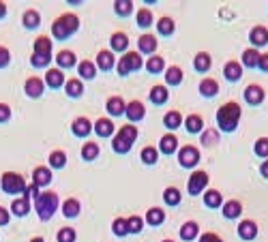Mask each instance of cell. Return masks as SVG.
Listing matches in <instances>:
<instances>
[{
  "instance_id": "cell-1",
  "label": "cell",
  "mask_w": 268,
  "mask_h": 242,
  "mask_svg": "<svg viewBox=\"0 0 268 242\" xmlns=\"http://www.w3.org/2000/svg\"><path fill=\"white\" fill-rule=\"evenodd\" d=\"M240 116H242V107L236 101H227L217 110V125L219 131L223 133H234L238 129L240 123Z\"/></svg>"
},
{
  "instance_id": "cell-2",
  "label": "cell",
  "mask_w": 268,
  "mask_h": 242,
  "mask_svg": "<svg viewBox=\"0 0 268 242\" xmlns=\"http://www.w3.org/2000/svg\"><path fill=\"white\" fill-rule=\"evenodd\" d=\"M138 139V127L136 125H125L112 139V150L116 154H127L133 148V142Z\"/></svg>"
},
{
  "instance_id": "cell-3",
  "label": "cell",
  "mask_w": 268,
  "mask_h": 242,
  "mask_svg": "<svg viewBox=\"0 0 268 242\" xmlns=\"http://www.w3.org/2000/svg\"><path fill=\"white\" fill-rule=\"evenodd\" d=\"M80 28V19L78 15H71V13H65V15H60L56 22H54V26H52V34H54V39L58 41H65L69 39L71 34H75Z\"/></svg>"
},
{
  "instance_id": "cell-4",
  "label": "cell",
  "mask_w": 268,
  "mask_h": 242,
  "mask_svg": "<svg viewBox=\"0 0 268 242\" xmlns=\"http://www.w3.org/2000/svg\"><path fill=\"white\" fill-rule=\"evenodd\" d=\"M34 208H36V214H39L41 221H50L54 212L58 210V195L52 191L41 193V195L34 199Z\"/></svg>"
},
{
  "instance_id": "cell-5",
  "label": "cell",
  "mask_w": 268,
  "mask_h": 242,
  "mask_svg": "<svg viewBox=\"0 0 268 242\" xmlns=\"http://www.w3.org/2000/svg\"><path fill=\"white\" fill-rule=\"evenodd\" d=\"M0 187L7 195H17V193H26V183H24V178L15 172H7L3 174V180H0Z\"/></svg>"
},
{
  "instance_id": "cell-6",
  "label": "cell",
  "mask_w": 268,
  "mask_h": 242,
  "mask_svg": "<svg viewBox=\"0 0 268 242\" xmlns=\"http://www.w3.org/2000/svg\"><path fill=\"white\" fill-rule=\"evenodd\" d=\"M142 67H144L142 56H140L138 52H127L123 58L118 60L116 71H118V75H129L131 71H140Z\"/></svg>"
},
{
  "instance_id": "cell-7",
  "label": "cell",
  "mask_w": 268,
  "mask_h": 242,
  "mask_svg": "<svg viewBox=\"0 0 268 242\" xmlns=\"http://www.w3.org/2000/svg\"><path fill=\"white\" fill-rule=\"evenodd\" d=\"M208 180H210V176L206 174L204 169H196V172L189 176V183H187L189 195H200V193L208 187Z\"/></svg>"
},
{
  "instance_id": "cell-8",
  "label": "cell",
  "mask_w": 268,
  "mask_h": 242,
  "mask_svg": "<svg viewBox=\"0 0 268 242\" xmlns=\"http://www.w3.org/2000/svg\"><path fill=\"white\" fill-rule=\"evenodd\" d=\"M178 163H180V167H187V169L196 167L200 163V150L196 146H191V144L182 146L178 150Z\"/></svg>"
},
{
  "instance_id": "cell-9",
  "label": "cell",
  "mask_w": 268,
  "mask_h": 242,
  "mask_svg": "<svg viewBox=\"0 0 268 242\" xmlns=\"http://www.w3.org/2000/svg\"><path fill=\"white\" fill-rule=\"evenodd\" d=\"M264 99H266V92H264V88L260 86V84H249V86L245 88V101L249 103V105H262L264 103Z\"/></svg>"
},
{
  "instance_id": "cell-10",
  "label": "cell",
  "mask_w": 268,
  "mask_h": 242,
  "mask_svg": "<svg viewBox=\"0 0 268 242\" xmlns=\"http://www.w3.org/2000/svg\"><path fill=\"white\" fill-rule=\"evenodd\" d=\"M236 232H238V238H240V240H247V242H249V240L258 238L260 229H258V223H255V221L245 219V221H240V225H238Z\"/></svg>"
},
{
  "instance_id": "cell-11",
  "label": "cell",
  "mask_w": 268,
  "mask_h": 242,
  "mask_svg": "<svg viewBox=\"0 0 268 242\" xmlns=\"http://www.w3.org/2000/svg\"><path fill=\"white\" fill-rule=\"evenodd\" d=\"M249 41H251V47H255V50L268 45V28L266 26H253L249 30Z\"/></svg>"
},
{
  "instance_id": "cell-12",
  "label": "cell",
  "mask_w": 268,
  "mask_h": 242,
  "mask_svg": "<svg viewBox=\"0 0 268 242\" xmlns=\"http://www.w3.org/2000/svg\"><path fill=\"white\" fill-rule=\"evenodd\" d=\"M71 131H73V135L75 137H82V139H86L90 135V131H92V123L88 118H75L73 120V125H71Z\"/></svg>"
},
{
  "instance_id": "cell-13",
  "label": "cell",
  "mask_w": 268,
  "mask_h": 242,
  "mask_svg": "<svg viewBox=\"0 0 268 242\" xmlns=\"http://www.w3.org/2000/svg\"><path fill=\"white\" fill-rule=\"evenodd\" d=\"M125 116L129 118V123H140V120L146 116V107H144V103H142V101H131V103H127Z\"/></svg>"
},
{
  "instance_id": "cell-14",
  "label": "cell",
  "mask_w": 268,
  "mask_h": 242,
  "mask_svg": "<svg viewBox=\"0 0 268 242\" xmlns=\"http://www.w3.org/2000/svg\"><path fill=\"white\" fill-rule=\"evenodd\" d=\"M43 88H45V82L41 77H28L26 84H24V90H26L30 99H39L43 94Z\"/></svg>"
},
{
  "instance_id": "cell-15",
  "label": "cell",
  "mask_w": 268,
  "mask_h": 242,
  "mask_svg": "<svg viewBox=\"0 0 268 242\" xmlns=\"http://www.w3.org/2000/svg\"><path fill=\"white\" fill-rule=\"evenodd\" d=\"M92 129H94V133L99 137H112L114 135V131H116V127H114V123L109 118H99L97 123L92 125Z\"/></svg>"
},
{
  "instance_id": "cell-16",
  "label": "cell",
  "mask_w": 268,
  "mask_h": 242,
  "mask_svg": "<svg viewBox=\"0 0 268 242\" xmlns=\"http://www.w3.org/2000/svg\"><path fill=\"white\" fill-rule=\"evenodd\" d=\"M223 77L227 82H240L242 77V65L238 60H229V63L223 67Z\"/></svg>"
},
{
  "instance_id": "cell-17",
  "label": "cell",
  "mask_w": 268,
  "mask_h": 242,
  "mask_svg": "<svg viewBox=\"0 0 268 242\" xmlns=\"http://www.w3.org/2000/svg\"><path fill=\"white\" fill-rule=\"evenodd\" d=\"M204 127H206L204 125V118L200 114H189L187 120H185V129H187L189 135H198V133L204 131Z\"/></svg>"
},
{
  "instance_id": "cell-18",
  "label": "cell",
  "mask_w": 268,
  "mask_h": 242,
  "mask_svg": "<svg viewBox=\"0 0 268 242\" xmlns=\"http://www.w3.org/2000/svg\"><path fill=\"white\" fill-rule=\"evenodd\" d=\"M52 183V169L50 167H34L32 172V185L36 187H47Z\"/></svg>"
},
{
  "instance_id": "cell-19",
  "label": "cell",
  "mask_w": 268,
  "mask_h": 242,
  "mask_svg": "<svg viewBox=\"0 0 268 242\" xmlns=\"http://www.w3.org/2000/svg\"><path fill=\"white\" fill-rule=\"evenodd\" d=\"M105 107H107V114L109 116H123L125 110H127V103L123 101V96H109Z\"/></svg>"
},
{
  "instance_id": "cell-20",
  "label": "cell",
  "mask_w": 268,
  "mask_h": 242,
  "mask_svg": "<svg viewBox=\"0 0 268 242\" xmlns=\"http://www.w3.org/2000/svg\"><path fill=\"white\" fill-rule=\"evenodd\" d=\"M138 45H140V52L142 54H155L157 52V45H159V41L155 39V34H142V37L138 39Z\"/></svg>"
},
{
  "instance_id": "cell-21",
  "label": "cell",
  "mask_w": 268,
  "mask_h": 242,
  "mask_svg": "<svg viewBox=\"0 0 268 242\" xmlns=\"http://www.w3.org/2000/svg\"><path fill=\"white\" fill-rule=\"evenodd\" d=\"M193 67H196L198 73H206V71H210L213 67V58L208 52H198L196 58H193Z\"/></svg>"
},
{
  "instance_id": "cell-22",
  "label": "cell",
  "mask_w": 268,
  "mask_h": 242,
  "mask_svg": "<svg viewBox=\"0 0 268 242\" xmlns=\"http://www.w3.org/2000/svg\"><path fill=\"white\" fill-rule=\"evenodd\" d=\"M200 94L206 96V99H213V96L219 94V82L213 77H206L200 82Z\"/></svg>"
},
{
  "instance_id": "cell-23",
  "label": "cell",
  "mask_w": 268,
  "mask_h": 242,
  "mask_svg": "<svg viewBox=\"0 0 268 242\" xmlns=\"http://www.w3.org/2000/svg\"><path fill=\"white\" fill-rule=\"evenodd\" d=\"M223 216L225 219H229V221H234V219H238V216L242 214V204L238 201V199H229V201H225L223 204Z\"/></svg>"
},
{
  "instance_id": "cell-24",
  "label": "cell",
  "mask_w": 268,
  "mask_h": 242,
  "mask_svg": "<svg viewBox=\"0 0 268 242\" xmlns=\"http://www.w3.org/2000/svg\"><path fill=\"white\" fill-rule=\"evenodd\" d=\"M260 50H255V47H247L245 52H242L240 60H242V67H247V69H255L260 63Z\"/></svg>"
},
{
  "instance_id": "cell-25",
  "label": "cell",
  "mask_w": 268,
  "mask_h": 242,
  "mask_svg": "<svg viewBox=\"0 0 268 242\" xmlns=\"http://www.w3.org/2000/svg\"><path fill=\"white\" fill-rule=\"evenodd\" d=\"M200 236V225L196 221H187V223H182L180 227V238L185 240V242H191V240H196Z\"/></svg>"
},
{
  "instance_id": "cell-26",
  "label": "cell",
  "mask_w": 268,
  "mask_h": 242,
  "mask_svg": "<svg viewBox=\"0 0 268 242\" xmlns=\"http://www.w3.org/2000/svg\"><path fill=\"white\" fill-rule=\"evenodd\" d=\"M159 150L163 154H174L178 150V137L172 135V133H165V135L161 137V142H159Z\"/></svg>"
},
{
  "instance_id": "cell-27",
  "label": "cell",
  "mask_w": 268,
  "mask_h": 242,
  "mask_svg": "<svg viewBox=\"0 0 268 242\" xmlns=\"http://www.w3.org/2000/svg\"><path fill=\"white\" fill-rule=\"evenodd\" d=\"M45 84L50 88H60V86H65V73L60 69H50L45 73Z\"/></svg>"
},
{
  "instance_id": "cell-28",
  "label": "cell",
  "mask_w": 268,
  "mask_h": 242,
  "mask_svg": "<svg viewBox=\"0 0 268 242\" xmlns=\"http://www.w3.org/2000/svg\"><path fill=\"white\" fill-rule=\"evenodd\" d=\"M22 22H24V28H26V30H34V28H39V26H41V15H39V11L28 9L26 13H24Z\"/></svg>"
},
{
  "instance_id": "cell-29",
  "label": "cell",
  "mask_w": 268,
  "mask_h": 242,
  "mask_svg": "<svg viewBox=\"0 0 268 242\" xmlns=\"http://www.w3.org/2000/svg\"><path fill=\"white\" fill-rule=\"evenodd\" d=\"M56 63H58L60 71H63V69H71V67H75V65H78V58H75V54H73V52L63 50V52H58V56H56Z\"/></svg>"
},
{
  "instance_id": "cell-30",
  "label": "cell",
  "mask_w": 268,
  "mask_h": 242,
  "mask_svg": "<svg viewBox=\"0 0 268 242\" xmlns=\"http://www.w3.org/2000/svg\"><path fill=\"white\" fill-rule=\"evenodd\" d=\"M165 84L167 86H180L182 84V69L178 65H172L165 71Z\"/></svg>"
},
{
  "instance_id": "cell-31",
  "label": "cell",
  "mask_w": 268,
  "mask_h": 242,
  "mask_svg": "<svg viewBox=\"0 0 268 242\" xmlns=\"http://www.w3.org/2000/svg\"><path fill=\"white\" fill-rule=\"evenodd\" d=\"M11 212H13L15 216H26L30 212V199L28 197L13 199V204H11Z\"/></svg>"
},
{
  "instance_id": "cell-32",
  "label": "cell",
  "mask_w": 268,
  "mask_h": 242,
  "mask_svg": "<svg viewBox=\"0 0 268 242\" xmlns=\"http://www.w3.org/2000/svg\"><path fill=\"white\" fill-rule=\"evenodd\" d=\"M174 30H176V24L172 17H161L157 22V32H159L161 37H172Z\"/></svg>"
},
{
  "instance_id": "cell-33",
  "label": "cell",
  "mask_w": 268,
  "mask_h": 242,
  "mask_svg": "<svg viewBox=\"0 0 268 242\" xmlns=\"http://www.w3.org/2000/svg\"><path fill=\"white\" fill-rule=\"evenodd\" d=\"M97 67H99L101 71H109L114 67V54L109 50H101L99 54H97Z\"/></svg>"
},
{
  "instance_id": "cell-34",
  "label": "cell",
  "mask_w": 268,
  "mask_h": 242,
  "mask_svg": "<svg viewBox=\"0 0 268 242\" xmlns=\"http://www.w3.org/2000/svg\"><path fill=\"white\" fill-rule=\"evenodd\" d=\"M109 43H112V52H125L129 47V37L125 32H114Z\"/></svg>"
},
{
  "instance_id": "cell-35",
  "label": "cell",
  "mask_w": 268,
  "mask_h": 242,
  "mask_svg": "<svg viewBox=\"0 0 268 242\" xmlns=\"http://www.w3.org/2000/svg\"><path fill=\"white\" fill-rule=\"evenodd\" d=\"M204 204L208 206V208H221V206H223V197H221V193H219L217 189L206 191V193H204Z\"/></svg>"
},
{
  "instance_id": "cell-36",
  "label": "cell",
  "mask_w": 268,
  "mask_h": 242,
  "mask_svg": "<svg viewBox=\"0 0 268 242\" xmlns=\"http://www.w3.org/2000/svg\"><path fill=\"white\" fill-rule=\"evenodd\" d=\"M80 210H82V206H80V201L75 197H69L63 204V214L67 216V219H75V216L80 214Z\"/></svg>"
},
{
  "instance_id": "cell-37",
  "label": "cell",
  "mask_w": 268,
  "mask_h": 242,
  "mask_svg": "<svg viewBox=\"0 0 268 242\" xmlns=\"http://www.w3.org/2000/svg\"><path fill=\"white\" fill-rule=\"evenodd\" d=\"M78 73H80V79H92L97 75V65H92L90 60H82L78 65Z\"/></svg>"
},
{
  "instance_id": "cell-38",
  "label": "cell",
  "mask_w": 268,
  "mask_h": 242,
  "mask_svg": "<svg viewBox=\"0 0 268 242\" xmlns=\"http://www.w3.org/2000/svg\"><path fill=\"white\" fill-rule=\"evenodd\" d=\"M65 92H67V96H71V99H78V96H82V92H84L82 79H69V82H65Z\"/></svg>"
},
{
  "instance_id": "cell-39",
  "label": "cell",
  "mask_w": 268,
  "mask_h": 242,
  "mask_svg": "<svg viewBox=\"0 0 268 242\" xmlns=\"http://www.w3.org/2000/svg\"><path fill=\"white\" fill-rule=\"evenodd\" d=\"M163 221H165V212H163L161 208H157V206H155V208H150L148 212H146V223H148V225L159 227Z\"/></svg>"
},
{
  "instance_id": "cell-40",
  "label": "cell",
  "mask_w": 268,
  "mask_h": 242,
  "mask_svg": "<svg viewBox=\"0 0 268 242\" xmlns=\"http://www.w3.org/2000/svg\"><path fill=\"white\" fill-rule=\"evenodd\" d=\"M167 96H169V90H167L165 86H155V88H150V101H152L155 105H163V103L167 101Z\"/></svg>"
},
{
  "instance_id": "cell-41",
  "label": "cell",
  "mask_w": 268,
  "mask_h": 242,
  "mask_svg": "<svg viewBox=\"0 0 268 242\" xmlns=\"http://www.w3.org/2000/svg\"><path fill=\"white\" fill-rule=\"evenodd\" d=\"M182 125V116H180V112H176V110H172V112H167L165 116H163V127L165 129H178Z\"/></svg>"
},
{
  "instance_id": "cell-42",
  "label": "cell",
  "mask_w": 268,
  "mask_h": 242,
  "mask_svg": "<svg viewBox=\"0 0 268 242\" xmlns=\"http://www.w3.org/2000/svg\"><path fill=\"white\" fill-rule=\"evenodd\" d=\"M32 54H45V56H52V39L47 37H39L34 41V50Z\"/></svg>"
},
{
  "instance_id": "cell-43",
  "label": "cell",
  "mask_w": 268,
  "mask_h": 242,
  "mask_svg": "<svg viewBox=\"0 0 268 242\" xmlns=\"http://www.w3.org/2000/svg\"><path fill=\"white\" fill-rule=\"evenodd\" d=\"M140 159L144 165H155L157 161H159V150H157L155 146H146L140 154Z\"/></svg>"
},
{
  "instance_id": "cell-44",
  "label": "cell",
  "mask_w": 268,
  "mask_h": 242,
  "mask_svg": "<svg viewBox=\"0 0 268 242\" xmlns=\"http://www.w3.org/2000/svg\"><path fill=\"white\" fill-rule=\"evenodd\" d=\"M180 199H182V195H180V191H178L176 187H167V189L163 191V201H165L167 206H178Z\"/></svg>"
},
{
  "instance_id": "cell-45",
  "label": "cell",
  "mask_w": 268,
  "mask_h": 242,
  "mask_svg": "<svg viewBox=\"0 0 268 242\" xmlns=\"http://www.w3.org/2000/svg\"><path fill=\"white\" fill-rule=\"evenodd\" d=\"M97 154H99V146H97L94 142H86L82 146V159L84 161H94Z\"/></svg>"
},
{
  "instance_id": "cell-46",
  "label": "cell",
  "mask_w": 268,
  "mask_h": 242,
  "mask_svg": "<svg viewBox=\"0 0 268 242\" xmlns=\"http://www.w3.org/2000/svg\"><path fill=\"white\" fill-rule=\"evenodd\" d=\"M163 67H165V65H163V58H161V56H150L148 63H146V71H148V73H152V75L161 73Z\"/></svg>"
},
{
  "instance_id": "cell-47",
  "label": "cell",
  "mask_w": 268,
  "mask_h": 242,
  "mask_svg": "<svg viewBox=\"0 0 268 242\" xmlns=\"http://www.w3.org/2000/svg\"><path fill=\"white\" fill-rule=\"evenodd\" d=\"M114 11H116V15L127 17V15H131V11H133V3H131V0H116Z\"/></svg>"
},
{
  "instance_id": "cell-48",
  "label": "cell",
  "mask_w": 268,
  "mask_h": 242,
  "mask_svg": "<svg viewBox=\"0 0 268 242\" xmlns=\"http://www.w3.org/2000/svg\"><path fill=\"white\" fill-rule=\"evenodd\" d=\"M200 142L204 144V146H215V144L219 142V133L215 129H204L200 133Z\"/></svg>"
},
{
  "instance_id": "cell-49",
  "label": "cell",
  "mask_w": 268,
  "mask_h": 242,
  "mask_svg": "<svg viewBox=\"0 0 268 242\" xmlns=\"http://www.w3.org/2000/svg\"><path fill=\"white\" fill-rule=\"evenodd\" d=\"M50 165H52V169H63L67 165V154L63 150H54L50 154Z\"/></svg>"
},
{
  "instance_id": "cell-50",
  "label": "cell",
  "mask_w": 268,
  "mask_h": 242,
  "mask_svg": "<svg viewBox=\"0 0 268 242\" xmlns=\"http://www.w3.org/2000/svg\"><path fill=\"white\" fill-rule=\"evenodd\" d=\"M136 19H138V26H140V28H150V26H152V13H150V9H140Z\"/></svg>"
},
{
  "instance_id": "cell-51",
  "label": "cell",
  "mask_w": 268,
  "mask_h": 242,
  "mask_svg": "<svg viewBox=\"0 0 268 242\" xmlns=\"http://www.w3.org/2000/svg\"><path fill=\"white\" fill-rule=\"evenodd\" d=\"M127 229H129V234H140L142 229H144V219L142 216H129L127 219Z\"/></svg>"
},
{
  "instance_id": "cell-52",
  "label": "cell",
  "mask_w": 268,
  "mask_h": 242,
  "mask_svg": "<svg viewBox=\"0 0 268 242\" xmlns=\"http://www.w3.org/2000/svg\"><path fill=\"white\" fill-rule=\"evenodd\" d=\"M75 238H78V234H75V229L73 227H63L56 236L58 242H75Z\"/></svg>"
},
{
  "instance_id": "cell-53",
  "label": "cell",
  "mask_w": 268,
  "mask_h": 242,
  "mask_svg": "<svg viewBox=\"0 0 268 242\" xmlns=\"http://www.w3.org/2000/svg\"><path fill=\"white\" fill-rule=\"evenodd\" d=\"M253 152L258 156H262V159H268V137H260L258 142H255Z\"/></svg>"
},
{
  "instance_id": "cell-54",
  "label": "cell",
  "mask_w": 268,
  "mask_h": 242,
  "mask_svg": "<svg viewBox=\"0 0 268 242\" xmlns=\"http://www.w3.org/2000/svg\"><path fill=\"white\" fill-rule=\"evenodd\" d=\"M112 232L116 234V236H127L129 234V229H127V219H114V223H112Z\"/></svg>"
},
{
  "instance_id": "cell-55",
  "label": "cell",
  "mask_w": 268,
  "mask_h": 242,
  "mask_svg": "<svg viewBox=\"0 0 268 242\" xmlns=\"http://www.w3.org/2000/svg\"><path fill=\"white\" fill-rule=\"evenodd\" d=\"M11 120V107L7 103H0V125H5Z\"/></svg>"
},
{
  "instance_id": "cell-56",
  "label": "cell",
  "mask_w": 268,
  "mask_h": 242,
  "mask_svg": "<svg viewBox=\"0 0 268 242\" xmlns=\"http://www.w3.org/2000/svg\"><path fill=\"white\" fill-rule=\"evenodd\" d=\"M9 60H11V54H9V50H7L5 45H0V69L9 67Z\"/></svg>"
},
{
  "instance_id": "cell-57",
  "label": "cell",
  "mask_w": 268,
  "mask_h": 242,
  "mask_svg": "<svg viewBox=\"0 0 268 242\" xmlns=\"http://www.w3.org/2000/svg\"><path fill=\"white\" fill-rule=\"evenodd\" d=\"M41 195V193H39V187H36V185H30V187H26V193H24V197H28V199H36V197H39Z\"/></svg>"
},
{
  "instance_id": "cell-58",
  "label": "cell",
  "mask_w": 268,
  "mask_h": 242,
  "mask_svg": "<svg viewBox=\"0 0 268 242\" xmlns=\"http://www.w3.org/2000/svg\"><path fill=\"white\" fill-rule=\"evenodd\" d=\"M200 242H223V240L219 238L215 232H206V234L200 236Z\"/></svg>"
},
{
  "instance_id": "cell-59",
  "label": "cell",
  "mask_w": 268,
  "mask_h": 242,
  "mask_svg": "<svg viewBox=\"0 0 268 242\" xmlns=\"http://www.w3.org/2000/svg\"><path fill=\"white\" fill-rule=\"evenodd\" d=\"M258 69L262 73H268V54H262L260 56V63H258Z\"/></svg>"
},
{
  "instance_id": "cell-60",
  "label": "cell",
  "mask_w": 268,
  "mask_h": 242,
  "mask_svg": "<svg viewBox=\"0 0 268 242\" xmlns=\"http://www.w3.org/2000/svg\"><path fill=\"white\" fill-rule=\"evenodd\" d=\"M9 219H11V216H9V210H7V208H3V206H0V227H3V225H7V223H9Z\"/></svg>"
},
{
  "instance_id": "cell-61",
  "label": "cell",
  "mask_w": 268,
  "mask_h": 242,
  "mask_svg": "<svg viewBox=\"0 0 268 242\" xmlns=\"http://www.w3.org/2000/svg\"><path fill=\"white\" fill-rule=\"evenodd\" d=\"M260 174H262V176H264L266 180H268V159H266V161H264V163L260 165Z\"/></svg>"
},
{
  "instance_id": "cell-62",
  "label": "cell",
  "mask_w": 268,
  "mask_h": 242,
  "mask_svg": "<svg viewBox=\"0 0 268 242\" xmlns=\"http://www.w3.org/2000/svg\"><path fill=\"white\" fill-rule=\"evenodd\" d=\"M5 17H7V5L0 3V19H5Z\"/></svg>"
},
{
  "instance_id": "cell-63",
  "label": "cell",
  "mask_w": 268,
  "mask_h": 242,
  "mask_svg": "<svg viewBox=\"0 0 268 242\" xmlns=\"http://www.w3.org/2000/svg\"><path fill=\"white\" fill-rule=\"evenodd\" d=\"M30 242H43V238H41V236H36V238H32Z\"/></svg>"
},
{
  "instance_id": "cell-64",
  "label": "cell",
  "mask_w": 268,
  "mask_h": 242,
  "mask_svg": "<svg viewBox=\"0 0 268 242\" xmlns=\"http://www.w3.org/2000/svg\"><path fill=\"white\" fill-rule=\"evenodd\" d=\"M161 242H174V240H161Z\"/></svg>"
}]
</instances>
